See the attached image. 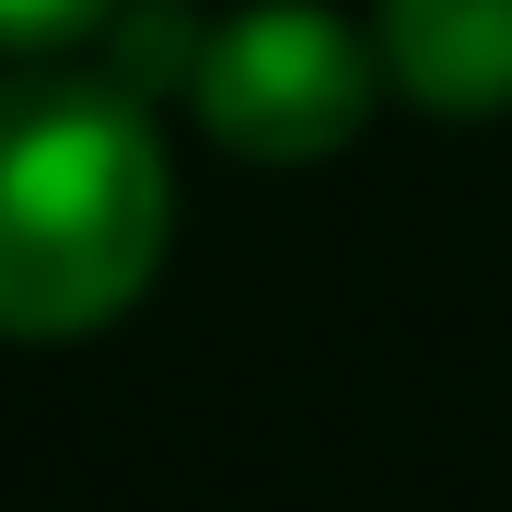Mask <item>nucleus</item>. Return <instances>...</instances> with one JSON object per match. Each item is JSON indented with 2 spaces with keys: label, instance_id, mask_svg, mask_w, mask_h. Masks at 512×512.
<instances>
[{
  "label": "nucleus",
  "instance_id": "nucleus-1",
  "mask_svg": "<svg viewBox=\"0 0 512 512\" xmlns=\"http://www.w3.org/2000/svg\"><path fill=\"white\" fill-rule=\"evenodd\" d=\"M175 175L128 82H0V338H94L163 268Z\"/></svg>",
  "mask_w": 512,
  "mask_h": 512
},
{
  "label": "nucleus",
  "instance_id": "nucleus-2",
  "mask_svg": "<svg viewBox=\"0 0 512 512\" xmlns=\"http://www.w3.org/2000/svg\"><path fill=\"white\" fill-rule=\"evenodd\" d=\"M373 82H384V59L315 0H256V12H233L187 47L198 128L245 163H326L373 117Z\"/></svg>",
  "mask_w": 512,
  "mask_h": 512
},
{
  "label": "nucleus",
  "instance_id": "nucleus-3",
  "mask_svg": "<svg viewBox=\"0 0 512 512\" xmlns=\"http://www.w3.org/2000/svg\"><path fill=\"white\" fill-rule=\"evenodd\" d=\"M373 59L431 117H512V0H384Z\"/></svg>",
  "mask_w": 512,
  "mask_h": 512
},
{
  "label": "nucleus",
  "instance_id": "nucleus-4",
  "mask_svg": "<svg viewBox=\"0 0 512 512\" xmlns=\"http://www.w3.org/2000/svg\"><path fill=\"white\" fill-rule=\"evenodd\" d=\"M128 0H0V47L12 59H35V47H82V35H105Z\"/></svg>",
  "mask_w": 512,
  "mask_h": 512
}]
</instances>
